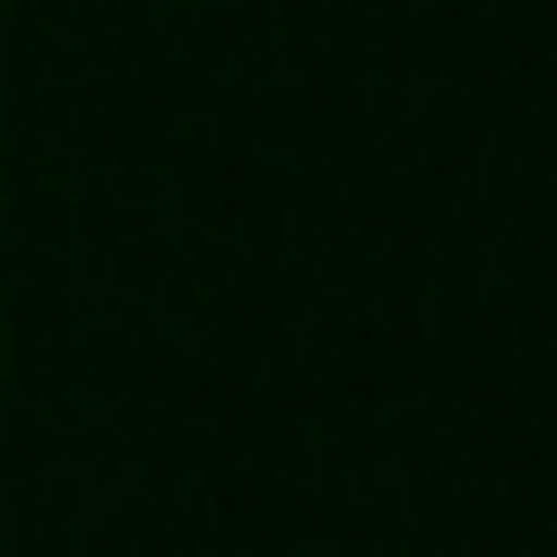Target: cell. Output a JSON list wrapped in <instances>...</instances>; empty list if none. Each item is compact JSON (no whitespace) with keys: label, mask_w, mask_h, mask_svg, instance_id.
I'll return each mask as SVG.
<instances>
[{"label":"cell","mask_w":557,"mask_h":557,"mask_svg":"<svg viewBox=\"0 0 557 557\" xmlns=\"http://www.w3.org/2000/svg\"><path fill=\"white\" fill-rule=\"evenodd\" d=\"M0 362H10V333H0Z\"/></svg>","instance_id":"cell-1"}]
</instances>
